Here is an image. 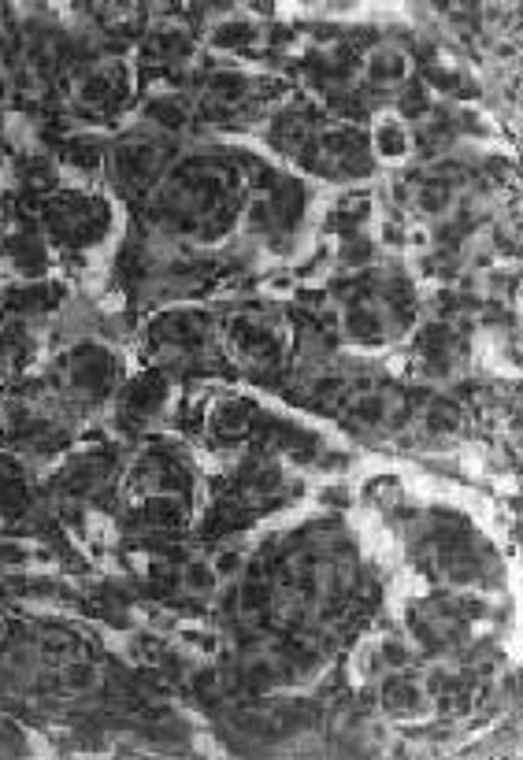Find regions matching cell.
Masks as SVG:
<instances>
[{"mask_svg": "<svg viewBox=\"0 0 523 760\" xmlns=\"http://www.w3.org/2000/svg\"><path fill=\"white\" fill-rule=\"evenodd\" d=\"M383 705L390 712H397V716H409V712H416L423 705L420 683H412V679H405V675H390L386 686H383Z\"/></svg>", "mask_w": 523, "mask_h": 760, "instance_id": "1", "label": "cell"}, {"mask_svg": "<svg viewBox=\"0 0 523 760\" xmlns=\"http://www.w3.org/2000/svg\"><path fill=\"white\" fill-rule=\"evenodd\" d=\"M409 149H412L409 130L401 127L397 119H379V127H375V152L383 160H405Z\"/></svg>", "mask_w": 523, "mask_h": 760, "instance_id": "2", "label": "cell"}, {"mask_svg": "<svg viewBox=\"0 0 523 760\" xmlns=\"http://www.w3.org/2000/svg\"><path fill=\"white\" fill-rule=\"evenodd\" d=\"M409 75V60L401 49H379L368 56V78L371 82H401Z\"/></svg>", "mask_w": 523, "mask_h": 760, "instance_id": "3", "label": "cell"}, {"mask_svg": "<svg viewBox=\"0 0 523 760\" xmlns=\"http://www.w3.org/2000/svg\"><path fill=\"white\" fill-rule=\"evenodd\" d=\"M427 427H431V431H438V434L457 431V427H460L457 408H449V405H431V412H427Z\"/></svg>", "mask_w": 523, "mask_h": 760, "instance_id": "4", "label": "cell"}]
</instances>
